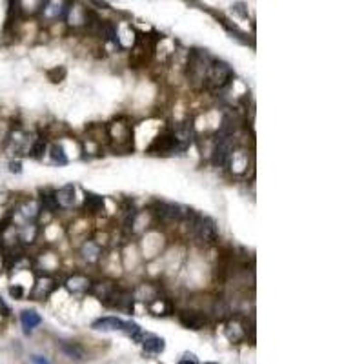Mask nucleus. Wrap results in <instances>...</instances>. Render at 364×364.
Listing matches in <instances>:
<instances>
[{
	"label": "nucleus",
	"mask_w": 364,
	"mask_h": 364,
	"mask_svg": "<svg viewBox=\"0 0 364 364\" xmlns=\"http://www.w3.org/2000/svg\"><path fill=\"white\" fill-rule=\"evenodd\" d=\"M124 328H126V322L118 317H102L93 322V330H99V332H117Z\"/></svg>",
	"instance_id": "obj_7"
},
{
	"label": "nucleus",
	"mask_w": 364,
	"mask_h": 364,
	"mask_svg": "<svg viewBox=\"0 0 364 364\" xmlns=\"http://www.w3.org/2000/svg\"><path fill=\"white\" fill-rule=\"evenodd\" d=\"M142 346H144V350L148 353H161L164 352V339L149 335L146 339H142Z\"/></svg>",
	"instance_id": "obj_12"
},
{
	"label": "nucleus",
	"mask_w": 364,
	"mask_h": 364,
	"mask_svg": "<svg viewBox=\"0 0 364 364\" xmlns=\"http://www.w3.org/2000/svg\"><path fill=\"white\" fill-rule=\"evenodd\" d=\"M55 198L58 202V208H69L75 204V186L73 184H66L64 188H60L58 192L55 193Z\"/></svg>",
	"instance_id": "obj_9"
},
{
	"label": "nucleus",
	"mask_w": 364,
	"mask_h": 364,
	"mask_svg": "<svg viewBox=\"0 0 364 364\" xmlns=\"http://www.w3.org/2000/svg\"><path fill=\"white\" fill-rule=\"evenodd\" d=\"M233 79V71L226 62L223 60H211L208 75H206V84L204 86L213 91H221L228 86Z\"/></svg>",
	"instance_id": "obj_2"
},
{
	"label": "nucleus",
	"mask_w": 364,
	"mask_h": 364,
	"mask_svg": "<svg viewBox=\"0 0 364 364\" xmlns=\"http://www.w3.org/2000/svg\"><path fill=\"white\" fill-rule=\"evenodd\" d=\"M84 206H86V210L89 213H99V211L104 210V198L100 195H95V193H86Z\"/></svg>",
	"instance_id": "obj_11"
},
{
	"label": "nucleus",
	"mask_w": 364,
	"mask_h": 364,
	"mask_svg": "<svg viewBox=\"0 0 364 364\" xmlns=\"http://www.w3.org/2000/svg\"><path fill=\"white\" fill-rule=\"evenodd\" d=\"M62 352L68 353L69 357L77 359V361H82V359L86 357L84 350L79 344H75V342H62Z\"/></svg>",
	"instance_id": "obj_14"
},
{
	"label": "nucleus",
	"mask_w": 364,
	"mask_h": 364,
	"mask_svg": "<svg viewBox=\"0 0 364 364\" xmlns=\"http://www.w3.org/2000/svg\"><path fill=\"white\" fill-rule=\"evenodd\" d=\"M233 11L239 13V15L242 17V19H246V17H248V11L244 9V4H241V2H239V4H235V6H233Z\"/></svg>",
	"instance_id": "obj_20"
},
{
	"label": "nucleus",
	"mask_w": 364,
	"mask_h": 364,
	"mask_svg": "<svg viewBox=\"0 0 364 364\" xmlns=\"http://www.w3.org/2000/svg\"><path fill=\"white\" fill-rule=\"evenodd\" d=\"M9 169L19 173L20 171V162H11V164H9Z\"/></svg>",
	"instance_id": "obj_23"
},
{
	"label": "nucleus",
	"mask_w": 364,
	"mask_h": 364,
	"mask_svg": "<svg viewBox=\"0 0 364 364\" xmlns=\"http://www.w3.org/2000/svg\"><path fill=\"white\" fill-rule=\"evenodd\" d=\"M211 56L206 51L193 50L190 55V64H188V77L195 86H204L206 84V75L210 69Z\"/></svg>",
	"instance_id": "obj_3"
},
{
	"label": "nucleus",
	"mask_w": 364,
	"mask_h": 364,
	"mask_svg": "<svg viewBox=\"0 0 364 364\" xmlns=\"http://www.w3.org/2000/svg\"><path fill=\"white\" fill-rule=\"evenodd\" d=\"M42 206L50 211L56 210V208H58V202H56V198H55V193H46V195H42Z\"/></svg>",
	"instance_id": "obj_17"
},
{
	"label": "nucleus",
	"mask_w": 364,
	"mask_h": 364,
	"mask_svg": "<svg viewBox=\"0 0 364 364\" xmlns=\"http://www.w3.org/2000/svg\"><path fill=\"white\" fill-rule=\"evenodd\" d=\"M179 364H197V359L193 357V355H186L184 359H180Z\"/></svg>",
	"instance_id": "obj_21"
},
{
	"label": "nucleus",
	"mask_w": 364,
	"mask_h": 364,
	"mask_svg": "<svg viewBox=\"0 0 364 364\" xmlns=\"http://www.w3.org/2000/svg\"><path fill=\"white\" fill-rule=\"evenodd\" d=\"M66 284H68L69 290L75 291V293H77V291H86L87 288H89V280H87L86 277H82V275H73Z\"/></svg>",
	"instance_id": "obj_13"
},
{
	"label": "nucleus",
	"mask_w": 364,
	"mask_h": 364,
	"mask_svg": "<svg viewBox=\"0 0 364 364\" xmlns=\"http://www.w3.org/2000/svg\"><path fill=\"white\" fill-rule=\"evenodd\" d=\"M171 151H179L177 142L173 139L171 133H164L149 146V153H171Z\"/></svg>",
	"instance_id": "obj_6"
},
{
	"label": "nucleus",
	"mask_w": 364,
	"mask_h": 364,
	"mask_svg": "<svg viewBox=\"0 0 364 364\" xmlns=\"http://www.w3.org/2000/svg\"><path fill=\"white\" fill-rule=\"evenodd\" d=\"M157 210H159L157 213L162 219H168V221H182V219H188V215H190V211L184 210L182 206L171 202H161Z\"/></svg>",
	"instance_id": "obj_5"
},
{
	"label": "nucleus",
	"mask_w": 364,
	"mask_h": 364,
	"mask_svg": "<svg viewBox=\"0 0 364 364\" xmlns=\"http://www.w3.org/2000/svg\"><path fill=\"white\" fill-rule=\"evenodd\" d=\"M179 319L180 324L190 328V330H200L206 324V317L202 313H198V311H184V313H180Z\"/></svg>",
	"instance_id": "obj_8"
},
{
	"label": "nucleus",
	"mask_w": 364,
	"mask_h": 364,
	"mask_svg": "<svg viewBox=\"0 0 364 364\" xmlns=\"http://www.w3.org/2000/svg\"><path fill=\"white\" fill-rule=\"evenodd\" d=\"M0 311H2V315H9V308H7L6 303L2 301V297H0Z\"/></svg>",
	"instance_id": "obj_22"
},
{
	"label": "nucleus",
	"mask_w": 364,
	"mask_h": 364,
	"mask_svg": "<svg viewBox=\"0 0 364 364\" xmlns=\"http://www.w3.org/2000/svg\"><path fill=\"white\" fill-rule=\"evenodd\" d=\"M188 221H190V229H192L193 239L202 244H213L219 237V229H217V224L213 219L210 217H200L197 213L190 211L188 215Z\"/></svg>",
	"instance_id": "obj_1"
},
{
	"label": "nucleus",
	"mask_w": 364,
	"mask_h": 364,
	"mask_svg": "<svg viewBox=\"0 0 364 364\" xmlns=\"http://www.w3.org/2000/svg\"><path fill=\"white\" fill-rule=\"evenodd\" d=\"M20 322H22V328H24L26 334H29L33 328H37L38 324L42 322V319H40V315H38L37 311H33V309H24L22 315H20Z\"/></svg>",
	"instance_id": "obj_10"
},
{
	"label": "nucleus",
	"mask_w": 364,
	"mask_h": 364,
	"mask_svg": "<svg viewBox=\"0 0 364 364\" xmlns=\"http://www.w3.org/2000/svg\"><path fill=\"white\" fill-rule=\"evenodd\" d=\"M7 22L19 19L20 9H22V0H7Z\"/></svg>",
	"instance_id": "obj_15"
},
{
	"label": "nucleus",
	"mask_w": 364,
	"mask_h": 364,
	"mask_svg": "<svg viewBox=\"0 0 364 364\" xmlns=\"http://www.w3.org/2000/svg\"><path fill=\"white\" fill-rule=\"evenodd\" d=\"M9 293H11L15 299H22V295H24V290H22L20 286H13V288H9Z\"/></svg>",
	"instance_id": "obj_18"
},
{
	"label": "nucleus",
	"mask_w": 364,
	"mask_h": 364,
	"mask_svg": "<svg viewBox=\"0 0 364 364\" xmlns=\"http://www.w3.org/2000/svg\"><path fill=\"white\" fill-rule=\"evenodd\" d=\"M31 364H51V363L46 357H42V355H33L31 357Z\"/></svg>",
	"instance_id": "obj_19"
},
{
	"label": "nucleus",
	"mask_w": 364,
	"mask_h": 364,
	"mask_svg": "<svg viewBox=\"0 0 364 364\" xmlns=\"http://www.w3.org/2000/svg\"><path fill=\"white\" fill-rule=\"evenodd\" d=\"M206 364H213V363H206Z\"/></svg>",
	"instance_id": "obj_24"
},
{
	"label": "nucleus",
	"mask_w": 364,
	"mask_h": 364,
	"mask_svg": "<svg viewBox=\"0 0 364 364\" xmlns=\"http://www.w3.org/2000/svg\"><path fill=\"white\" fill-rule=\"evenodd\" d=\"M50 155H51V161L56 162V164H66L68 162V157L64 155V149H62L60 144H53Z\"/></svg>",
	"instance_id": "obj_16"
},
{
	"label": "nucleus",
	"mask_w": 364,
	"mask_h": 364,
	"mask_svg": "<svg viewBox=\"0 0 364 364\" xmlns=\"http://www.w3.org/2000/svg\"><path fill=\"white\" fill-rule=\"evenodd\" d=\"M231 157H233V140H231V137H221L215 144L211 161H213L215 166L223 168L231 161Z\"/></svg>",
	"instance_id": "obj_4"
}]
</instances>
